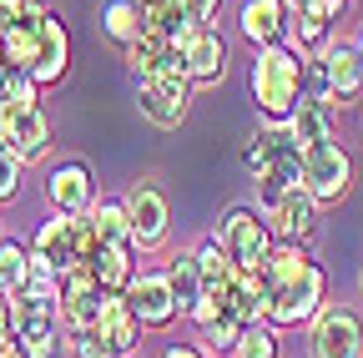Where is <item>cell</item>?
Masks as SVG:
<instances>
[{"instance_id": "cell-1", "label": "cell", "mask_w": 363, "mask_h": 358, "mask_svg": "<svg viewBox=\"0 0 363 358\" xmlns=\"http://www.w3.org/2000/svg\"><path fill=\"white\" fill-rule=\"evenodd\" d=\"M323 298H328V278H323V267L308 257L303 242L272 247V257L262 262V318L267 323H278V328L313 323Z\"/></svg>"}, {"instance_id": "cell-2", "label": "cell", "mask_w": 363, "mask_h": 358, "mask_svg": "<svg viewBox=\"0 0 363 358\" xmlns=\"http://www.w3.org/2000/svg\"><path fill=\"white\" fill-rule=\"evenodd\" d=\"M303 96V56H293L283 40L257 46L252 56V101L262 121H288Z\"/></svg>"}, {"instance_id": "cell-3", "label": "cell", "mask_w": 363, "mask_h": 358, "mask_svg": "<svg viewBox=\"0 0 363 358\" xmlns=\"http://www.w3.org/2000/svg\"><path fill=\"white\" fill-rule=\"evenodd\" d=\"M96 247V233H91V217L81 212V217H66V212H56L51 222H40V233H35V242H30V273H40V278H66L71 267H81L86 262V252Z\"/></svg>"}, {"instance_id": "cell-4", "label": "cell", "mask_w": 363, "mask_h": 358, "mask_svg": "<svg viewBox=\"0 0 363 358\" xmlns=\"http://www.w3.org/2000/svg\"><path fill=\"white\" fill-rule=\"evenodd\" d=\"M247 172H252L257 192H262V207L303 177V147L293 142V131L283 121H262V131L247 147Z\"/></svg>"}, {"instance_id": "cell-5", "label": "cell", "mask_w": 363, "mask_h": 358, "mask_svg": "<svg viewBox=\"0 0 363 358\" xmlns=\"http://www.w3.org/2000/svg\"><path fill=\"white\" fill-rule=\"evenodd\" d=\"M217 247L227 252V262L238 267V273H262V262L272 257L278 237H272V222L252 207H233L222 222H217Z\"/></svg>"}, {"instance_id": "cell-6", "label": "cell", "mask_w": 363, "mask_h": 358, "mask_svg": "<svg viewBox=\"0 0 363 358\" xmlns=\"http://www.w3.org/2000/svg\"><path fill=\"white\" fill-rule=\"evenodd\" d=\"M298 182L313 192L318 207H333V202H343L348 187H353V162H348V152H343L333 137H323V142L303 147V177H298Z\"/></svg>"}, {"instance_id": "cell-7", "label": "cell", "mask_w": 363, "mask_h": 358, "mask_svg": "<svg viewBox=\"0 0 363 358\" xmlns=\"http://www.w3.org/2000/svg\"><path fill=\"white\" fill-rule=\"evenodd\" d=\"M136 106L152 126H182L187 121V106H192V81L187 71H157V76H142L136 86Z\"/></svg>"}, {"instance_id": "cell-8", "label": "cell", "mask_w": 363, "mask_h": 358, "mask_svg": "<svg viewBox=\"0 0 363 358\" xmlns=\"http://www.w3.org/2000/svg\"><path fill=\"white\" fill-rule=\"evenodd\" d=\"M308 358H363V323L348 308H318L308 328Z\"/></svg>"}, {"instance_id": "cell-9", "label": "cell", "mask_w": 363, "mask_h": 358, "mask_svg": "<svg viewBox=\"0 0 363 358\" xmlns=\"http://www.w3.org/2000/svg\"><path fill=\"white\" fill-rule=\"evenodd\" d=\"M101 298H106V288L96 283V273H91L86 262L71 267V273L61 278V328H66V338L96 328V318H101Z\"/></svg>"}, {"instance_id": "cell-10", "label": "cell", "mask_w": 363, "mask_h": 358, "mask_svg": "<svg viewBox=\"0 0 363 358\" xmlns=\"http://www.w3.org/2000/svg\"><path fill=\"white\" fill-rule=\"evenodd\" d=\"M262 212H267L272 237H278V242H308V237L318 233V202H313V192H308L303 182L283 187Z\"/></svg>"}, {"instance_id": "cell-11", "label": "cell", "mask_w": 363, "mask_h": 358, "mask_svg": "<svg viewBox=\"0 0 363 358\" xmlns=\"http://www.w3.org/2000/svg\"><path fill=\"white\" fill-rule=\"evenodd\" d=\"M121 202H126V217H131V242H136V247H162L167 233H172V207H167V197H162L152 182H136Z\"/></svg>"}, {"instance_id": "cell-12", "label": "cell", "mask_w": 363, "mask_h": 358, "mask_svg": "<svg viewBox=\"0 0 363 358\" xmlns=\"http://www.w3.org/2000/svg\"><path fill=\"white\" fill-rule=\"evenodd\" d=\"M177 46H182V71H187L192 86H217V81L227 76V40H222L212 26L187 30Z\"/></svg>"}, {"instance_id": "cell-13", "label": "cell", "mask_w": 363, "mask_h": 358, "mask_svg": "<svg viewBox=\"0 0 363 358\" xmlns=\"http://www.w3.org/2000/svg\"><path fill=\"white\" fill-rule=\"evenodd\" d=\"M0 137L11 142V152L21 162H40L45 147H51V126H45L40 106H11V101H0Z\"/></svg>"}, {"instance_id": "cell-14", "label": "cell", "mask_w": 363, "mask_h": 358, "mask_svg": "<svg viewBox=\"0 0 363 358\" xmlns=\"http://www.w3.org/2000/svg\"><path fill=\"white\" fill-rule=\"evenodd\" d=\"M66 66H71V35H66L61 16L40 11L35 16V66H30L35 86H56L66 76Z\"/></svg>"}, {"instance_id": "cell-15", "label": "cell", "mask_w": 363, "mask_h": 358, "mask_svg": "<svg viewBox=\"0 0 363 358\" xmlns=\"http://www.w3.org/2000/svg\"><path fill=\"white\" fill-rule=\"evenodd\" d=\"M45 197H51V207L66 212V217L91 212V202H96L91 167H86V162H61V167H51V177H45Z\"/></svg>"}, {"instance_id": "cell-16", "label": "cell", "mask_w": 363, "mask_h": 358, "mask_svg": "<svg viewBox=\"0 0 363 358\" xmlns=\"http://www.w3.org/2000/svg\"><path fill=\"white\" fill-rule=\"evenodd\" d=\"M126 303H131L136 318H142V328H167L182 313L177 298H172V288H167V273H136L126 283Z\"/></svg>"}, {"instance_id": "cell-17", "label": "cell", "mask_w": 363, "mask_h": 358, "mask_svg": "<svg viewBox=\"0 0 363 358\" xmlns=\"http://www.w3.org/2000/svg\"><path fill=\"white\" fill-rule=\"evenodd\" d=\"M96 333L116 358H126V353H136V343H142V318L131 313V303H126V293H106L101 298V318H96Z\"/></svg>"}, {"instance_id": "cell-18", "label": "cell", "mask_w": 363, "mask_h": 358, "mask_svg": "<svg viewBox=\"0 0 363 358\" xmlns=\"http://www.w3.org/2000/svg\"><path fill=\"white\" fill-rule=\"evenodd\" d=\"M323 71H328V106H348L363 96V56L353 40H333L323 51Z\"/></svg>"}, {"instance_id": "cell-19", "label": "cell", "mask_w": 363, "mask_h": 358, "mask_svg": "<svg viewBox=\"0 0 363 358\" xmlns=\"http://www.w3.org/2000/svg\"><path fill=\"white\" fill-rule=\"evenodd\" d=\"M86 267L96 273V283L106 293H126V283L136 278V247L131 242H96L86 252Z\"/></svg>"}, {"instance_id": "cell-20", "label": "cell", "mask_w": 363, "mask_h": 358, "mask_svg": "<svg viewBox=\"0 0 363 358\" xmlns=\"http://www.w3.org/2000/svg\"><path fill=\"white\" fill-rule=\"evenodd\" d=\"M283 46H288L293 56H323V51L333 46V21H328V16H313V11H288Z\"/></svg>"}, {"instance_id": "cell-21", "label": "cell", "mask_w": 363, "mask_h": 358, "mask_svg": "<svg viewBox=\"0 0 363 358\" xmlns=\"http://www.w3.org/2000/svg\"><path fill=\"white\" fill-rule=\"evenodd\" d=\"M238 26H242V35L252 46H272V40H283V30H288V6L283 0H242Z\"/></svg>"}, {"instance_id": "cell-22", "label": "cell", "mask_w": 363, "mask_h": 358, "mask_svg": "<svg viewBox=\"0 0 363 358\" xmlns=\"http://www.w3.org/2000/svg\"><path fill=\"white\" fill-rule=\"evenodd\" d=\"M283 126L293 131L298 147H313V142L333 137V106H328V101H313V96H298V106H293V116H288Z\"/></svg>"}, {"instance_id": "cell-23", "label": "cell", "mask_w": 363, "mask_h": 358, "mask_svg": "<svg viewBox=\"0 0 363 358\" xmlns=\"http://www.w3.org/2000/svg\"><path fill=\"white\" fill-rule=\"evenodd\" d=\"M101 30H106V40H116L126 51L142 35V0H101Z\"/></svg>"}, {"instance_id": "cell-24", "label": "cell", "mask_w": 363, "mask_h": 358, "mask_svg": "<svg viewBox=\"0 0 363 358\" xmlns=\"http://www.w3.org/2000/svg\"><path fill=\"white\" fill-rule=\"evenodd\" d=\"M91 233L96 242H131V217H126V202H91ZM136 247V242H131Z\"/></svg>"}, {"instance_id": "cell-25", "label": "cell", "mask_w": 363, "mask_h": 358, "mask_svg": "<svg viewBox=\"0 0 363 358\" xmlns=\"http://www.w3.org/2000/svg\"><path fill=\"white\" fill-rule=\"evenodd\" d=\"M167 288H172V298H177L182 313L197 308V298H202V273H197V257H192V252L177 257V262H167Z\"/></svg>"}, {"instance_id": "cell-26", "label": "cell", "mask_w": 363, "mask_h": 358, "mask_svg": "<svg viewBox=\"0 0 363 358\" xmlns=\"http://www.w3.org/2000/svg\"><path fill=\"white\" fill-rule=\"evenodd\" d=\"M30 278V247L16 242V237H0V293L16 298Z\"/></svg>"}, {"instance_id": "cell-27", "label": "cell", "mask_w": 363, "mask_h": 358, "mask_svg": "<svg viewBox=\"0 0 363 358\" xmlns=\"http://www.w3.org/2000/svg\"><path fill=\"white\" fill-rule=\"evenodd\" d=\"M142 30L152 35H187V21H182V0H142Z\"/></svg>"}, {"instance_id": "cell-28", "label": "cell", "mask_w": 363, "mask_h": 358, "mask_svg": "<svg viewBox=\"0 0 363 358\" xmlns=\"http://www.w3.org/2000/svg\"><path fill=\"white\" fill-rule=\"evenodd\" d=\"M192 257H197V273H202V293H222V288H227V278L238 273V267L227 262V252L217 247V237H207Z\"/></svg>"}, {"instance_id": "cell-29", "label": "cell", "mask_w": 363, "mask_h": 358, "mask_svg": "<svg viewBox=\"0 0 363 358\" xmlns=\"http://www.w3.org/2000/svg\"><path fill=\"white\" fill-rule=\"evenodd\" d=\"M278 323H267V318H257V323H247L242 328V343H238V358H278Z\"/></svg>"}, {"instance_id": "cell-30", "label": "cell", "mask_w": 363, "mask_h": 358, "mask_svg": "<svg viewBox=\"0 0 363 358\" xmlns=\"http://www.w3.org/2000/svg\"><path fill=\"white\" fill-rule=\"evenodd\" d=\"M242 328H247V323H233V318H217V323H207V328H202V343H207V353H212V358H238Z\"/></svg>"}, {"instance_id": "cell-31", "label": "cell", "mask_w": 363, "mask_h": 358, "mask_svg": "<svg viewBox=\"0 0 363 358\" xmlns=\"http://www.w3.org/2000/svg\"><path fill=\"white\" fill-rule=\"evenodd\" d=\"M35 96H40V86H35L30 71H21V66H6V71H0V101H11V106H35Z\"/></svg>"}, {"instance_id": "cell-32", "label": "cell", "mask_w": 363, "mask_h": 358, "mask_svg": "<svg viewBox=\"0 0 363 358\" xmlns=\"http://www.w3.org/2000/svg\"><path fill=\"white\" fill-rule=\"evenodd\" d=\"M61 333H11V358H61Z\"/></svg>"}, {"instance_id": "cell-33", "label": "cell", "mask_w": 363, "mask_h": 358, "mask_svg": "<svg viewBox=\"0 0 363 358\" xmlns=\"http://www.w3.org/2000/svg\"><path fill=\"white\" fill-rule=\"evenodd\" d=\"M21 167H26V162L11 152L6 137H0V202H11V197L21 192Z\"/></svg>"}, {"instance_id": "cell-34", "label": "cell", "mask_w": 363, "mask_h": 358, "mask_svg": "<svg viewBox=\"0 0 363 358\" xmlns=\"http://www.w3.org/2000/svg\"><path fill=\"white\" fill-rule=\"evenodd\" d=\"M303 96L328 101V71H323V56H303Z\"/></svg>"}, {"instance_id": "cell-35", "label": "cell", "mask_w": 363, "mask_h": 358, "mask_svg": "<svg viewBox=\"0 0 363 358\" xmlns=\"http://www.w3.org/2000/svg\"><path fill=\"white\" fill-rule=\"evenodd\" d=\"M217 6H222V0H182V21H187V30H202V26H212Z\"/></svg>"}, {"instance_id": "cell-36", "label": "cell", "mask_w": 363, "mask_h": 358, "mask_svg": "<svg viewBox=\"0 0 363 358\" xmlns=\"http://www.w3.org/2000/svg\"><path fill=\"white\" fill-rule=\"evenodd\" d=\"M66 343H71V353H76V358H116L96 333H76V338H66Z\"/></svg>"}, {"instance_id": "cell-37", "label": "cell", "mask_w": 363, "mask_h": 358, "mask_svg": "<svg viewBox=\"0 0 363 358\" xmlns=\"http://www.w3.org/2000/svg\"><path fill=\"white\" fill-rule=\"evenodd\" d=\"M283 6H288V11H313V16H328V21H338L348 0H283Z\"/></svg>"}, {"instance_id": "cell-38", "label": "cell", "mask_w": 363, "mask_h": 358, "mask_svg": "<svg viewBox=\"0 0 363 358\" xmlns=\"http://www.w3.org/2000/svg\"><path fill=\"white\" fill-rule=\"evenodd\" d=\"M11 333H16V303L0 293V353L11 348Z\"/></svg>"}, {"instance_id": "cell-39", "label": "cell", "mask_w": 363, "mask_h": 358, "mask_svg": "<svg viewBox=\"0 0 363 358\" xmlns=\"http://www.w3.org/2000/svg\"><path fill=\"white\" fill-rule=\"evenodd\" d=\"M162 358H207V353H197V348H167Z\"/></svg>"}, {"instance_id": "cell-40", "label": "cell", "mask_w": 363, "mask_h": 358, "mask_svg": "<svg viewBox=\"0 0 363 358\" xmlns=\"http://www.w3.org/2000/svg\"><path fill=\"white\" fill-rule=\"evenodd\" d=\"M353 46H358V56H363V35H358V40H353Z\"/></svg>"}, {"instance_id": "cell-41", "label": "cell", "mask_w": 363, "mask_h": 358, "mask_svg": "<svg viewBox=\"0 0 363 358\" xmlns=\"http://www.w3.org/2000/svg\"><path fill=\"white\" fill-rule=\"evenodd\" d=\"M358 293H363V267H358Z\"/></svg>"}, {"instance_id": "cell-42", "label": "cell", "mask_w": 363, "mask_h": 358, "mask_svg": "<svg viewBox=\"0 0 363 358\" xmlns=\"http://www.w3.org/2000/svg\"><path fill=\"white\" fill-rule=\"evenodd\" d=\"M0 71H6V61H0Z\"/></svg>"}, {"instance_id": "cell-43", "label": "cell", "mask_w": 363, "mask_h": 358, "mask_svg": "<svg viewBox=\"0 0 363 358\" xmlns=\"http://www.w3.org/2000/svg\"><path fill=\"white\" fill-rule=\"evenodd\" d=\"M0 358H11V353H0Z\"/></svg>"}, {"instance_id": "cell-44", "label": "cell", "mask_w": 363, "mask_h": 358, "mask_svg": "<svg viewBox=\"0 0 363 358\" xmlns=\"http://www.w3.org/2000/svg\"><path fill=\"white\" fill-rule=\"evenodd\" d=\"M126 358H136V353H126Z\"/></svg>"}]
</instances>
